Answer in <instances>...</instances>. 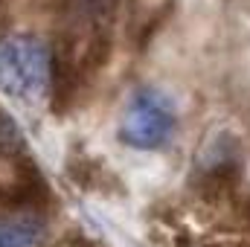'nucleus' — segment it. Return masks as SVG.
<instances>
[{"label":"nucleus","mask_w":250,"mask_h":247,"mask_svg":"<svg viewBox=\"0 0 250 247\" xmlns=\"http://www.w3.org/2000/svg\"><path fill=\"white\" fill-rule=\"evenodd\" d=\"M0 90L23 111H44L56 96V47L35 32L0 35Z\"/></svg>","instance_id":"obj_1"},{"label":"nucleus","mask_w":250,"mask_h":247,"mask_svg":"<svg viewBox=\"0 0 250 247\" xmlns=\"http://www.w3.org/2000/svg\"><path fill=\"white\" fill-rule=\"evenodd\" d=\"M181 134V111L160 84H137L117 114V143L137 154H160Z\"/></svg>","instance_id":"obj_2"},{"label":"nucleus","mask_w":250,"mask_h":247,"mask_svg":"<svg viewBox=\"0 0 250 247\" xmlns=\"http://www.w3.org/2000/svg\"><path fill=\"white\" fill-rule=\"evenodd\" d=\"M242 172H245V154L239 137L224 125H212L201 137L192 157V169H189L192 192L209 204L227 201L236 195L242 184Z\"/></svg>","instance_id":"obj_3"},{"label":"nucleus","mask_w":250,"mask_h":247,"mask_svg":"<svg viewBox=\"0 0 250 247\" xmlns=\"http://www.w3.org/2000/svg\"><path fill=\"white\" fill-rule=\"evenodd\" d=\"M53 230L41 209H9L0 215V247H50Z\"/></svg>","instance_id":"obj_4"},{"label":"nucleus","mask_w":250,"mask_h":247,"mask_svg":"<svg viewBox=\"0 0 250 247\" xmlns=\"http://www.w3.org/2000/svg\"><path fill=\"white\" fill-rule=\"evenodd\" d=\"M23 151V140H21V131L18 125L12 123L6 114H0V163L21 154Z\"/></svg>","instance_id":"obj_5"},{"label":"nucleus","mask_w":250,"mask_h":247,"mask_svg":"<svg viewBox=\"0 0 250 247\" xmlns=\"http://www.w3.org/2000/svg\"><path fill=\"white\" fill-rule=\"evenodd\" d=\"M239 212H242V218H245V227L250 230V195H248V198H242V206H239Z\"/></svg>","instance_id":"obj_6"}]
</instances>
